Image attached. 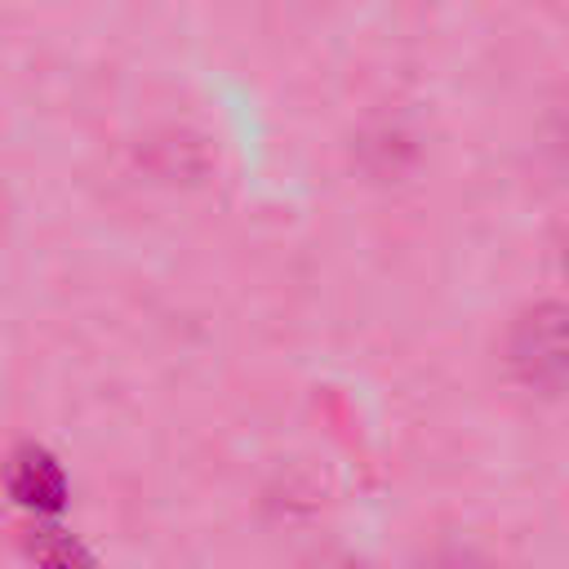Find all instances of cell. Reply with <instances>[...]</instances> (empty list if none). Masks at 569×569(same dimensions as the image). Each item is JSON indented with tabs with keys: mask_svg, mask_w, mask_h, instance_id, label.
<instances>
[{
	"mask_svg": "<svg viewBox=\"0 0 569 569\" xmlns=\"http://www.w3.org/2000/svg\"><path fill=\"white\" fill-rule=\"evenodd\" d=\"M511 360L529 382L569 378V307H538L516 325Z\"/></svg>",
	"mask_w": 569,
	"mask_h": 569,
	"instance_id": "obj_1",
	"label": "cell"
},
{
	"mask_svg": "<svg viewBox=\"0 0 569 569\" xmlns=\"http://www.w3.org/2000/svg\"><path fill=\"white\" fill-rule=\"evenodd\" d=\"M9 485H13V498H18L22 507L53 511V507L62 502V471H58L44 453H36V449H27V453L13 458Z\"/></svg>",
	"mask_w": 569,
	"mask_h": 569,
	"instance_id": "obj_2",
	"label": "cell"
},
{
	"mask_svg": "<svg viewBox=\"0 0 569 569\" xmlns=\"http://www.w3.org/2000/svg\"><path fill=\"white\" fill-rule=\"evenodd\" d=\"M565 271H569V249H565Z\"/></svg>",
	"mask_w": 569,
	"mask_h": 569,
	"instance_id": "obj_3",
	"label": "cell"
}]
</instances>
